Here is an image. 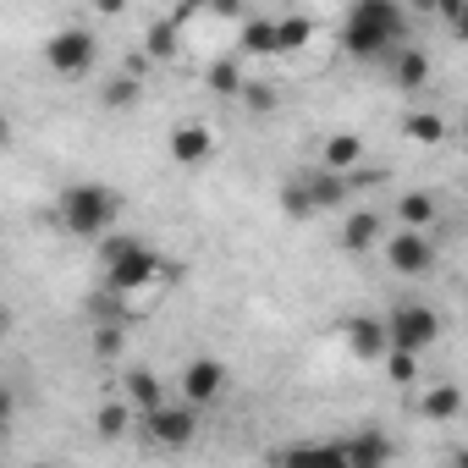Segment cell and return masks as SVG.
<instances>
[{
	"label": "cell",
	"instance_id": "obj_22",
	"mask_svg": "<svg viewBox=\"0 0 468 468\" xmlns=\"http://www.w3.org/2000/svg\"><path fill=\"white\" fill-rule=\"evenodd\" d=\"M402 133H408L413 144H441V138H446V122L430 116V111H413V116L402 122Z\"/></svg>",
	"mask_w": 468,
	"mask_h": 468
},
{
	"label": "cell",
	"instance_id": "obj_6",
	"mask_svg": "<svg viewBox=\"0 0 468 468\" xmlns=\"http://www.w3.org/2000/svg\"><path fill=\"white\" fill-rule=\"evenodd\" d=\"M380 249H386V265H391L397 276H408V282H419V276H430V271H435L430 231H419V226H402L397 238H380Z\"/></svg>",
	"mask_w": 468,
	"mask_h": 468
},
{
	"label": "cell",
	"instance_id": "obj_12",
	"mask_svg": "<svg viewBox=\"0 0 468 468\" xmlns=\"http://www.w3.org/2000/svg\"><path fill=\"white\" fill-rule=\"evenodd\" d=\"M303 187H309V204H314V215H320V209H336V204H347V182H342V171H331V165H320V171H303Z\"/></svg>",
	"mask_w": 468,
	"mask_h": 468
},
{
	"label": "cell",
	"instance_id": "obj_10",
	"mask_svg": "<svg viewBox=\"0 0 468 468\" xmlns=\"http://www.w3.org/2000/svg\"><path fill=\"white\" fill-rule=\"evenodd\" d=\"M342 336H347L353 358L380 364V353H386V325H380L375 314H353V320H342Z\"/></svg>",
	"mask_w": 468,
	"mask_h": 468
},
{
	"label": "cell",
	"instance_id": "obj_4",
	"mask_svg": "<svg viewBox=\"0 0 468 468\" xmlns=\"http://www.w3.org/2000/svg\"><path fill=\"white\" fill-rule=\"evenodd\" d=\"M94 61H100V39H94V28H56V34L45 39V67H50L61 83L89 78Z\"/></svg>",
	"mask_w": 468,
	"mask_h": 468
},
{
	"label": "cell",
	"instance_id": "obj_26",
	"mask_svg": "<svg viewBox=\"0 0 468 468\" xmlns=\"http://www.w3.org/2000/svg\"><path fill=\"white\" fill-rule=\"evenodd\" d=\"M380 358H386V369H391L397 386H413V380H419V353H397V347H386Z\"/></svg>",
	"mask_w": 468,
	"mask_h": 468
},
{
	"label": "cell",
	"instance_id": "obj_30",
	"mask_svg": "<svg viewBox=\"0 0 468 468\" xmlns=\"http://www.w3.org/2000/svg\"><path fill=\"white\" fill-rule=\"evenodd\" d=\"M435 12H441V23L452 34H463V0H435Z\"/></svg>",
	"mask_w": 468,
	"mask_h": 468
},
{
	"label": "cell",
	"instance_id": "obj_28",
	"mask_svg": "<svg viewBox=\"0 0 468 468\" xmlns=\"http://www.w3.org/2000/svg\"><path fill=\"white\" fill-rule=\"evenodd\" d=\"M127 419H133V413H127V402H105L94 424H100V435H122V430H127Z\"/></svg>",
	"mask_w": 468,
	"mask_h": 468
},
{
	"label": "cell",
	"instance_id": "obj_9",
	"mask_svg": "<svg viewBox=\"0 0 468 468\" xmlns=\"http://www.w3.org/2000/svg\"><path fill=\"white\" fill-rule=\"evenodd\" d=\"M171 160H176L182 171H204V165L215 160V133H209L204 122H182V127H171Z\"/></svg>",
	"mask_w": 468,
	"mask_h": 468
},
{
	"label": "cell",
	"instance_id": "obj_8",
	"mask_svg": "<svg viewBox=\"0 0 468 468\" xmlns=\"http://www.w3.org/2000/svg\"><path fill=\"white\" fill-rule=\"evenodd\" d=\"M182 402H193V408H209L220 391H226V364L220 358H187V369H182Z\"/></svg>",
	"mask_w": 468,
	"mask_h": 468
},
{
	"label": "cell",
	"instance_id": "obj_18",
	"mask_svg": "<svg viewBox=\"0 0 468 468\" xmlns=\"http://www.w3.org/2000/svg\"><path fill=\"white\" fill-rule=\"evenodd\" d=\"M457 413H463V391H457V386H435V391H424V419L446 424V419H457Z\"/></svg>",
	"mask_w": 468,
	"mask_h": 468
},
{
	"label": "cell",
	"instance_id": "obj_1",
	"mask_svg": "<svg viewBox=\"0 0 468 468\" xmlns=\"http://www.w3.org/2000/svg\"><path fill=\"white\" fill-rule=\"evenodd\" d=\"M408 39V6L402 0H353L342 17V50L353 61H386Z\"/></svg>",
	"mask_w": 468,
	"mask_h": 468
},
{
	"label": "cell",
	"instance_id": "obj_33",
	"mask_svg": "<svg viewBox=\"0 0 468 468\" xmlns=\"http://www.w3.org/2000/svg\"><path fill=\"white\" fill-rule=\"evenodd\" d=\"M6 144H12V116L0 111V149H6Z\"/></svg>",
	"mask_w": 468,
	"mask_h": 468
},
{
	"label": "cell",
	"instance_id": "obj_11",
	"mask_svg": "<svg viewBox=\"0 0 468 468\" xmlns=\"http://www.w3.org/2000/svg\"><path fill=\"white\" fill-rule=\"evenodd\" d=\"M380 238H386L380 209H358V215H347V226H342V249H347V254H369V249H380Z\"/></svg>",
	"mask_w": 468,
	"mask_h": 468
},
{
	"label": "cell",
	"instance_id": "obj_23",
	"mask_svg": "<svg viewBox=\"0 0 468 468\" xmlns=\"http://www.w3.org/2000/svg\"><path fill=\"white\" fill-rule=\"evenodd\" d=\"M238 100H243L254 116H271V111H276V89H271V83H260V78H243Z\"/></svg>",
	"mask_w": 468,
	"mask_h": 468
},
{
	"label": "cell",
	"instance_id": "obj_31",
	"mask_svg": "<svg viewBox=\"0 0 468 468\" xmlns=\"http://www.w3.org/2000/svg\"><path fill=\"white\" fill-rule=\"evenodd\" d=\"M12 413H17V391H12V386H0V430L12 424Z\"/></svg>",
	"mask_w": 468,
	"mask_h": 468
},
{
	"label": "cell",
	"instance_id": "obj_29",
	"mask_svg": "<svg viewBox=\"0 0 468 468\" xmlns=\"http://www.w3.org/2000/svg\"><path fill=\"white\" fill-rule=\"evenodd\" d=\"M204 12H215L226 23H243V0H204Z\"/></svg>",
	"mask_w": 468,
	"mask_h": 468
},
{
	"label": "cell",
	"instance_id": "obj_24",
	"mask_svg": "<svg viewBox=\"0 0 468 468\" xmlns=\"http://www.w3.org/2000/svg\"><path fill=\"white\" fill-rule=\"evenodd\" d=\"M282 215H287V220H309V215H314V204H309V187H303V176H292V182L282 187Z\"/></svg>",
	"mask_w": 468,
	"mask_h": 468
},
{
	"label": "cell",
	"instance_id": "obj_14",
	"mask_svg": "<svg viewBox=\"0 0 468 468\" xmlns=\"http://www.w3.org/2000/svg\"><path fill=\"white\" fill-rule=\"evenodd\" d=\"M238 45H243V56H276V23L271 17H243Z\"/></svg>",
	"mask_w": 468,
	"mask_h": 468
},
{
	"label": "cell",
	"instance_id": "obj_25",
	"mask_svg": "<svg viewBox=\"0 0 468 468\" xmlns=\"http://www.w3.org/2000/svg\"><path fill=\"white\" fill-rule=\"evenodd\" d=\"M144 50H149L154 61H171V56H176V23H154L149 39H144Z\"/></svg>",
	"mask_w": 468,
	"mask_h": 468
},
{
	"label": "cell",
	"instance_id": "obj_15",
	"mask_svg": "<svg viewBox=\"0 0 468 468\" xmlns=\"http://www.w3.org/2000/svg\"><path fill=\"white\" fill-rule=\"evenodd\" d=\"M391 78H397V89H402V94H419V89H424V78H430V56H424V50H402Z\"/></svg>",
	"mask_w": 468,
	"mask_h": 468
},
{
	"label": "cell",
	"instance_id": "obj_13",
	"mask_svg": "<svg viewBox=\"0 0 468 468\" xmlns=\"http://www.w3.org/2000/svg\"><path fill=\"white\" fill-rule=\"evenodd\" d=\"M358 160H364V138L358 133H331L325 149H320V165H331V171H347Z\"/></svg>",
	"mask_w": 468,
	"mask_h": 468
},
{
	"label": "cell",
	"instance_id": "obj_21",
	"mask_svg": "<svg viewBox=\"0 0 468 468\" xmlns=\"http://www.w3.org/2000/svg\"><path fill=\"white\" fill-rule=\"evenodd\" d=\"M243 78H249V72H243L238 61H215V67H209V89H215L220 100H238V89H243Z\"/></svg>",
	"mask_w": 468,
	"mask_h": 468
},
{
	"label": "cell",
	"instance_id": "obj_34",
	"mask_svg": "<svg viewBox=\"0 0 468 468\" xmlns=\"http://www.w3.org/2000/svg\"><path fill=\"white\" fill-rule=\"evenodd\" d=\"M0 325H6V314H0Z\"/></svg>",
	"mask_w": 468,
	"mask_h": 468
},
{
	"label": "cell",
	"instance_id": "obj_19",
	"mask_svg": "<svg viewBox=\"0 0 468 468\" xmlns=\"http://www.w3.org/2000/svg\"><path fill=\"white\" fill-rule=\"evenodd\" d=\"M397 215H402V226L430 231V220H435V198H430V193H402V198H397Z\"/></svg>",
	"mask_w": 468,
	"mask_h": 468
},
{
	"label": "cell",
	"instance_id": "obj_20",
	"mask_svg": "<svg viewBox=\"0 0 468 468\" xmlns=\"http://www.w3.org/2000/svg\"><path fill=\"white\" fill-rule=\"evenodd\" d=\"M127 397H133V408L144 413V408H154V402H165V391H160V380L149 375V369H133L127 375Z\"/></svg>",
	"mask_w": 468,
	"mask_h": 468
},
{
	"label": "cell",
	"instance_id": "obj_3",
	"mask_svg": "<svg viewBox=\"0 0 468 468\" xmlns=\"http://www.w3.org/2000/svg\"><path fill=\"white\" fill-rule=\"evenodd\" d=\"M100 260H105V282H111V292H116V298L154 287V282H160V271H165V265H160V254H154L144 238H111V231H105Z\"/></svg>",
	"mask_w": 468,
	"mask_h": 468
},
{
	"label": "cell",
	"instance_id": "obj_27",
	"mask_svg": "<svg viewBox=\"0 0 468 468\" xmlns=\"http://www.w3.org/2000/svg\"><path fill=\"white\" fill-rule=\"evenodd\" d=\"M122 347H127L122 325H100L94 331V358H122Z\"/></svg>",
	"mask_w": 468,
	"mask_h": 468
},
{
	"label": "cell",
	"instance_id": "obj_16",
	"mask_svg": "<svg viewBox=\"0 0 468 468\" xmlns=\"http://www.w3.org/2000/svg\"><path fill=\"white\" fill-rule=\"evenodd\" d=\"M100 100H105L111 111H133V105L144 100V78H138V72H122V78H111V83L100 89Z\"/></svg>",
	"mask_w": 468,
	"mask_h": 468
},
{
	"label": "cell",
	"instance_id": "obj_32",
	"mask_svg": "<svg viewBox=\"0 0 468 468\" xmlns=\"http://www.w3.org/2000/svg\"><path fill=\"white\" fill-rule=\"evenodd\" d=\"M94 12H100V17H122V12H127V0H94Z\"/></svg>",
	"mask_w": 468,
	"mask_h": 468
},
{
	"label": "cell",
	"instance_id": "obj_5",
	"mask_svg": "<svg viewBox=\"0 0 468 468\" xmlns=\"http://www.w3.org/2000/svg\"><path fill=\"white\" fill-rule=\"evenodd\" d=\"M380 325H386V347H397V353H419V358H424V347L441 336V314H435L430 303H397Z\"/></svg>",
	"mask_w": 468,
	"mask_h": 468
},
{
	"label": "cell",
	"instance_id": "obj_2",
	"mask_svg": "<svg viewBox=\"0 0 468 468\" xmlns=\"http://www.w3.org/2000/svg\"><path fill=\"white\" fill-rule=\"evenodd\" d=\"M56 215L72 238H105L116 231V215H122V193L105 187V182H72L61 198H56Z\"/></svg>",
	"mask_w": 468,
	"mask_h": 468
},
{
	"label": "cell",
	"instance_id": "obj_7",
	"mask_svg": "<svg viewBox=\"0 0 468 468\" xmlns=\"http://www.w3.org/2000/svg\"><path fill=\"white\" fill-rule=\"evenodd\" d=\"M144 424L160 446H187L198 435V408L193 402H154V408H144Z\"/></svg>",
	"mask_w": 468,
	"mask_h": 468
},
{
	"label": "cell",
	"instance_id": "obj_17",
	"mask_svg": "<svg viewBox=\"0 0 468 468\" xmlns=\"http://www.w3.org/2000/svg\"><path fill=\"white\" fill-rule=\"evenodd\" d=\"M314 39V23L309 17H282L276 23V56H292V50H303Z\"/></svg>",
	"mask_w": 468,
	"mask_h": 468
}]
</instances>
